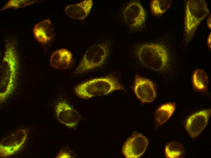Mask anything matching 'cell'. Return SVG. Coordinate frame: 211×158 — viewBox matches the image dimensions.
Wrapping results in <instances>:
<instances>
[{"mask_svg":"<svg viewBox=\"0 0 211 158\" xmlns=\"http://www.w3.org/2000/svg\"><path fill=\"white\" fill-rule=\"evenodd\" d=\"M109 47L106 43L95 44L86 50L74 71L78 75L91 70L102 65L106 59Z\"/></svg>","mask_w":211,"mask_h":158,"instance_id":"obj_5","label":"cell"},{"mask_svg":"<svg viewBox=\"0 0 211 158\" xmlns=\"http://www.w3.org/2000/svg\"><path fill=\"white\" fill-rule=\"evenodd\" d=\"M92 5V0H84L77 3L67 6L65 8V12L70 18L82 20L88 15Z\"/></svg>","mask_w":211,"mask_h":158,"instance_id":"obj_12","label":"cell"},{"mask_svg":"<svg viewBox=\"0 0 211 158\" xmlns=\"http://www.w3.org/2000/svg\"><path fill=\"white\" fill-rule=\"evenodd\" d=\"M207 24L208 27L209 29H211V14H210L207 19Z\"/></svg>","mask_w":211,"mask_h":158,"instance_id":"obj_20","label":"cell"},{"mask_svg":"<svg viewBox=\"0 0 211 158\" xmlns=\"http://www.w3.org/2000/svg\"><path fill=\"white\" fill-rule=\"evenodd\" d=\"M148 143L144 136L139 133H134L124 144L122 153L126 158H139L144 153Z\"/></svg>","mask_w":211,"mask_h":158,"instance_id":"obj_7","label":"cell"},{"mask_svg":"<svg viewBox=\"0 0 211 158\" xmlns=\"http://www.w3.org/2000/svg\"><path fill=\"white\" fill-rule=\"evenodd\" d=\"M209 11L203 0H189L186 3L184 36L188 43L194 35L201 22L208 15Z\"/></svg>","mask_w":211,"mask_h":158,"instance_id":"obj_4","label":"cell"},{"mask_svg":"<svg viewBox=\"0 0 211 158\" xmlns=\"http://www.w3.org/2000/svg\"><path fill=\"white\" fill-rule=\"evenodd\" d=\"M36 0H10L8 1L1 9L2 11L9 8H23L33 4Z\"/></svg>","mask_w":211,"mask_h":158,"instance_id":"obj_19","label":"cell"},{"mask_svg":"<svg viewBox=\"0 0 211 158\" xmlns=\"http://www.w3.org/2000/svg\"><path fill=\"white\" fill-rule=\"evenodd\" d=\"M193 81L194 86L197 90L200 91L206 90L209 84L207 74L203 70H196L193 74Z\"/></svg>","mask_w":211,"mask_h":158,"instance_id":"obj_16","label":"cell"},{"mask_svg":"<svg viewBox=\"0 0 211 158\" xmlns=\"http://www.w3.org/2000/svg\"><path fill=\"white\" fill-rule=\"evenodd\" d=\"M182 144L176 141H173L168 143L165 148V154L166 157L178 158L184 152Z\"/></svg>","mask_w":211,"mask_h":158,"instance_id":"obj_17","label":"cell"},{"mask_svg":"<svg viewBox=\"0 0 211 158\" xmlns=\"http://www.w3.org/2000/svg\"><path fill=\"white\" fill-rule=\"evenodd\" d=\"M136 53L145 67L158 72L167 70L170 65L168 52L165 46L158 43L142 44L136 48Z\"/></svg>","mask_w":211,"mask_h":158,"instance_id":"obj_2","label":"cell"},{"mask_svg":"<svg viewBox=\"0 0 211 158\" xmlns=\"http://www.w3.org/2000/svg\"><path fill=\"white\" fill-rule=\"evenodd\" d=\"M125 21L129 27L136 29L145 23L146 15L145 10L138 2H132L125 8L123 12Z\"/></svg>","mask_w":211,"mask_h":158,"instance_id":"obj_8","label":"cell"},{"mask_svg":"<svg viewBox=\"0 0 211 158\" xmlns=\"http://www.w3.org/2000/svg\"><path fill=\"white\" fill-rule=\"evenodd\" d=\"M210 114V109H206L195 113L189 117L186 121L185 128L192 138L198 136L204 129Z\"/></svg>","mask_w":211,"mask_h":158,"instance_id":"obj_10","label":"cell"},{"mask_svg":"<svg viewBox=\"0 0 211 158\" xmlns=\"http://www.w3.org/2000/svg\"><path fill=\"white\" fill-rule=\"evenodd\" d=\"M33 32L36 39L42 44L48 42L54 35V27L49 19L44 20L36 24Z\"/></svg>","mask_w":211,"mask_h":158,"instance_id":"obj_13","label":"cell"},{"mask_svg":"<svg viewBox=\"0 0 211 158\" xmlns=\"http://www.w3.org/2000/svg\"><path fill=\"white\" fill-rule=\"evenodd\" d=\"M176 107L174 103H169L160 106L156 111L154 117L158 126L165 123L173 113Z\"/></svg>","mask_w":211,"mask_h":158,"instance_id":"obj_15","label":"cell"},{"mask_svg":"<svg viewBox=\"0 0 211 158\" xmlns=\"http://www.w3.org/2000/svg\"><path fill=\"white\" fill-rule=\"evenodd\" d=\"M72 58V54L70 51L66 49H62L52 53L50 62L51 65L54 68L64 69L69 67Z\"/></svg>","mask_w":211,"mask_h":158,"instance_id":"obj_14","label":"cell"},{"mask_svg":"<svg viewBox=\"0 0 211 158\" xmlns=\"http://www.w3.org/2000/svg\"><path fill=\"white\" fill-rule=\"evenodd\" d=\"M172 1L170 0H153L150 2V8L152 13L155 15H160L169 8Z\"/></svg>","mask_w":211,"mask_h":158,"instance_id":"obj_18","label":"cell"},{"mask_svg":"<svg viewBox=\"0 0 211 158\" xmlns=\"http://www.w3.org/2000/svg\"><path fill=\"white\" fill-rule=\"evenodd\" d=\"M207 44L209 48H211V33L209 35L207 39Z\"/></svg>","mask_w":211,"mask_h":158,"instance_id":"obj_21","label":"cell"},{"mask_svg":"<svg viewBox=\"0 0 211 158\" xmlns=\"http://www.w3.org/2000/svg\"><path fill=\"white\" fill-rule=\"evenodd\" d=\"M55 110L59 121L67 127L74 128L80 120L79 113L65 101L58 102L55 106Z\"/></svg>","mask_w":211,"mask_h":158,"instance_id":"obj_9","label":"cell"},{"mask_svg":"<svg viewBox=\"0 0 211 158\" xmlns=\"http://www.w3.org/2000/svg\"><path fill=\"white\" fill-rule=\"evenodd\" d=\"M26 129L14 131L5 138L0 144V156L6 157L17 153L22 147L27 137Z\"/></svg>","mask_w":211,"mask_h":158,"instance_id":"obj_6","label":"cell"},{"mask_svg":"<svg viewBox=\"0 0 211 158\" xmlns=\"http://www.w3.org/2000/svg\"><path fill=\"white\" fill-rule=\"evenodd\" d=\"M13 42L6 43L4 55L0 67V102L4 101L15 88L19 67L17 51Z\"/></svg>","mask_w":211,"mask_h":158,"instance_id":"obj_1","label":"cell"},{"mask_svg":"<svg viewBox=\"0 0 211 158\" xmlns=\"http://www.w3.org/2000/svg\"><path fill=\"white\" fill-rule=\"evenodd\" d=\"M134 91L137 97L143 103L151 102L156 98V91L152 82L137 75L135 78Z\"/></svg>","mask_w":211,"mask_h":158,"instance_id":"obj_11","label":"cell"},{"mask_svg":"<svg viewBox=\"0 0 211 158\" xmlns=\"http://www.w3.org/2000/svg\"><path fill=\"white\" fill-rule=\"evenodd\" d=\"M124 87L114 77L109 76L90 80L77 85L75 94L79 97L88 99L104 96L116 90H123Z\"/></svg>","mask_w":211,"mask_h":158,"instance_id":"obj_3","label":"cell"}]
</instances>
